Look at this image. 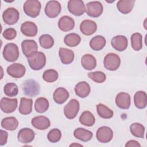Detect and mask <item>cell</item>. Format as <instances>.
<instances>
[{
	"label": "cell",
	"instance_id": "9a60e30c",
	"mask_svg": "<svg viewBox=\"0 0 147 147\" xmlns=\"http://www.w3.org/2000/svg\"><path fill=\"white\" fill-rule=\"evenodd\" d=\"M21 48L24 55L29 57L34 52H37L38 47L36 42L33 40H25L21 43Z\"/></svg>",
	"mask_w": 147,
	"mask_h": 147
},
{
	"label": "cell",
	"instance_id": "7402d4cb",
	"mask_svg": "<svg viewBox=\"0 0 147 147\" xmlns=\"http://www.w3.org/2000/svg\"><path fill=\"white\" fill-rule=\"evenodd\" d=\"M90 86L85 81L79 82L75 87V92L76 95L82 98L87 97L90 93Z\"/></svg>",
	"mask_w": 147,
	"mask_h": 147
},
{
	"label": "cell",
	"instance_id": "9c48e42d",
	"mask_svg": "<svg viewBox=\"0 0 147 147\" xmlns=\"http://www.w3.org/2000/svg\"><path fill=\"white\" fill-rule=\"evenodd\" d=\"M40 85L34 80L29 79L26 80L23 84V90L25 95L34 97L40 92Z\"/></svg>",
	"mask_w": 147,
	"mask_h": 147
},
{
	"label": "cell",
	"instance_id": "4fadbf2b",
	"mask_svg": "<svg viewBox=\"0 0 147 147\" xmlns=\"http://www.w3.org/2000/svg\"><path fill=\"white\" fill-rule=\"evenodd\" d=\"M6 71L7 74L14 78H21L25 74V67L20 63H13L7 67Z\"/></svg>",
	"mask_w": 147,
	"mask_h": 147
},
{
	"label": "cell",
	"instance_id": "e575fe53",
	"mask_svg": "<svg viewBox=\"0 0 147 147\" xmlns=\"http://www.w3.org/2000/svg\"><path fill=\"white\" fill-rule=\"evenodd\" d=\"M97 113L99 117L105 119H109L113 117V111L103 104L99 103L96 106Z\"/></svg>",
	"mask_w": 147,
	"mask_h": 147
},
{
	"label": "cell",
	"instance_id": "cb8c5ba5",
	"mask_svg": "<svg viewBox=\"0 0 147 147\" xmlns=\"http://www.w3.org/2000/svg\"><path fill=\"white\" fill-rule=\"evenodd\" d=\"M59 55L60 60L64 64H69L71 63L74 59V52L68 48H60L59 50Z\"/></svg>",
	"mask_w": 147,
	"mask_h": 147
},
{
	"label": "cell",
	"instance_id": "f35d334b",
	"mask_svg": "<svg viewBox=\"0 0 147 147\" xmlns=\"http://www.w3.org/2000/svg\"><path fill=\"white\" fill-rule=\"evenodd\" d=\"M58 72L53 69L45 71L42 74V79L44 81L48 83H52L56 81L58 79Z\"/></svg>",
	"mask_w": 147,
	"mask_h": 147
},
{
	"label": "cell",
	"instance_id": "e0dca14e",
	"mask_svg": "<svg viewBox=\"0 0 147 147\" xmlns=\"http://www.w3.org/2000/svg\"><path fill=\"white\" fill-rule=\"evenodd\" d=\"M117 106L121 109H128L131 104L130 95L126 92H119L115 98Z\"/></svg>",
	"mask_w": 147,
	"mask_h": 147
},
{
	"label": "cell",
	"instance_id": "8d00e7d4",
	"mask_svg": "<svg viewBox=\"0 0 147 147\" xmlns=\"http://www.w3.org/2000/svg\"><path fill=\"white\" fill-rule=\"evenodd\" d=\"M130 130L132 135L138 138H144L145 127L140 123H133L130 126Z\"/></svg>",
	"mask_w": 147,
	"mask_h": 147
},
{
	"label": "cell",
	"instance_id": "7a4b0ae2",
	"mask_svg": "<svg viewBox=\"0 0 147 147\" xmlns=\"http://www.w3.org/2000/svg\"><path fill=\"white\" fill-rule=\"evenodd\" d=\"M23 8L27 16L35 18L40 14L41 5L40 2L37 0H28L25 2Z\"/></svg>",
	"mask_w": 147,
	"mask_h": 147
},
{
	"label": "cell",
	"instance_id": "f546056e",
	"mask_svg": "<svg viewBox=\"0 0 147 147\" xmlns=\"http://www.w3.org/2000/svg\"><path fill=\"white\" fill-rule=\"evenodd\" d=\"M106 43L105 38L102 36H96L92 38L90 41V46L94 51H98L102 49Z\"/></svg>",
	"mask_w": 147,
	"mask_h": 147
},
{
	"label": "cell",
	"instance_id": "277c9868",
	"mask_svg": "<svg viewBox=\"0 0 147 147\" xmlns=\"http://www.w3.org/2000/svg\"><path fill=\"white\" fill-rule=\"evenodd\" d=\"M103 64L106 69L110 71H115L120 66V57L114 53H109L104 57Z\"/></svg>",
	"mask_w": 147,
	"mask_h": 147
},
{
	"label": "cell",
	"instance_id": "30bf717a",
	"mask_svg": "<svg viewBox=\"0 0 147 147\" xmlns=\"http://www.w3.org/2000/svg\"><path fill=\"white\" fill-rule=\"evenodd\" d=\"M61 9V5L57 1H50L46 4L45 13L48 17L53 18L59 15Z\"/></svg>",
	"mask_w": 147,
	"mask_h": 147
},
{
	"label": "cell",
	"instance_id": "bcb514c9",
	"mask_svg": "<svg viewBox=\"0 0 147 147\" xmlns=\"http://www.w3.org/2000/svg\"><path fill=\"white\" fill-rule=\"evenodd\" d=\"M73 145L74 146V145H80V144H71L70 146H73Z\"/></svg>",
	"mask_w": 147,
	"mask_h": 147
},
{
	"label": "cell",
	"instance_id": "603a6c76",
	"mask_svg": "<svg viewBox=\"0 0 147 147\" xmlns=\"http://www.w3.org/2000/svg\"><path fill=\"white\" fill-rule=\"evenodd\" d=\"M69 96V92L63 87H59L56 88L53 94V100L57 104H62L64 103L68 99Z\"/></svg>",
	"mask_w": 147,
	"mask_h": 147
},
{
	"label": "cell",
	"instance_id": "3957f363",
	"mask_svg": "<svg viewBox=\"0 0 147 147\" xmlns=\"http://www.w3.org/2000/svg\"><path fill=\"white\" fill-rule=\"evenodd\" d=\"M3 56L7 61L14 62L19 57V50L18 46L13 42L7 44L3 51Z\"/></svg>",
	"mask_w": 147,
	"mask_h": 147
},
{
	"label": "cell",
	"instance_id": "8fae6325",
	"mask_svg": "<svg viewBox=\"0 0 147 147\" xmlns=\"http://www.w3.org/2000/svg\"><path fill=\"white\" fill-rule=\"evenodd\" d=\"M96 137L101 143L109 142L113 137V131L108 126H102L96 131Z\"/></svg>",
	"mask_w": 147,
	"mask_h": 147
},
{
	"label": "cell",
	"instance_id": "d6a6232c",
	"mask_svg": "<svg viewBox=\"0 0 147 147\" xmlns=\"http://www.w3.org/2000/svg\"><path fill=\"white\" fill-rule=\"evenodd\" d=\"M80 41L81 38L80 36L74 33L67 34L64 38V42L65 44L69 47H74L78 45Z\"/></svg>",
	"mask_w": 147,
	"mask_h": 147
},
{
	"label": "cell",
	"instance_id": "83f0119b",
	"mask_svg": "<svg viewBox=\"0 0 147 147\" xmlns=\"http://www.w3.org/2000/svg\"><path fill=\"white\" fill-rule=\"evenodd\" d=\"M33 100L32 99L21 98L19 106V112L23 115H28L32 111Z\"/></svg>",
	"mask_w": 147,
	"mask_h": 147
},
{
	"label": "cell",
	"instance_id": "d6986e66",
	"mask_svg": "<svg viewBox=\"0 0 147 147\" xmlns=\"http://www.w3.org/2000/svg\"><path fill=\"white\" fill-rule=\"evenodd\" d=\"M31 123L37 129L41 130L48 129L51 125L49 119L47 117L43 115L34 117L31 121Z\"/></svg>",
	"mask_w": 147,
	"mask_h": 147
},
{
	"label": "cell",
	"instance_id": "6da1fadb",
	"mask_svg": "<svg viewBox=\"0 0 147 147\" xmlns=\"http://www.w3.org/2000/svg\"><path fill=\"white\" fill-rule=\"evenodd\" d=\"M30 67L36 71L42 69L46 64V57L42 52H36L27 57Z\"/></svg>",
	"mask_w": 147,
	"mask_h": 147
},
{
	"label": "cell",
	"instance_id": "7c38bea8",
	"mask_svg": "<svg viewBox=\"0 0 147 147\" xmlns=\"http://www.w3.org/2000/svg\"><path fill=\"white\" fill-rule=\"evenodd\" d=\"M17 99L4 97L1 100V109L5 113H11L16 110L17 107Z\"/></svg>",
	"mask_w": 147,
	"mask_h": 147
},
{
	"label": "cell",
	"instance_id": "2e32d148",
	"mask_svg": "<svg viewBox=\"0 0 147 147\" xmlns=\"http://www.w3.org/2000/svg\"><path fill=\"white\" fill-rule=\"evenodd\" d=\"M81 32L86 36H90L94 33L97 29L96 22L91 20H85L80 25Z\"/></svg>",
	"mask_w": 147,
	"mask_h": 147
},
{
	"label": "cell",
	"instance_id": "ab89813d",
	"mask_svg": "<svg viewBox=\"0 0 147 147\" xmlns=\"http://www.w3.org/2000/svg\"><path fill=\"white\" fill-rule=\"evenodd\" d=\"M5 94L9 97L16 96L18 93V88L16 84L14 83H8L6 84L3 88Z\"/></svg>",
	"mask_w": 147,
	"mask_h": 147
},
{
	"label": "cell",
	"instance_id": "ffe728a7",
	"mask_svg": "<svg viewBox=\"0 0 147 147\" xmlns=\"http://www.w3.org/2000/svg\"><path fill=\"white\" fill-rule=\"evenodd\" d=\"M20 29L22 33L28 37L35 36L38 31L37 25L31 21H26L22 24Z\"/></svg>",
	"mask_w": 147,
	"mask_h": 147
},
{
	"label": "cell",
	"instance_id": "52a82bcc",
	"mask_svg": "<svg viewBox=\"0 0 147 147\" xmlns=\"http://www.w3.org/2000/svg\"><path fill=\"white\" fill-rule=\"evenodd\" d=\"M79 102L75 99H72L65 106L64 113L65 117L72 119L76 117L79 110Z\"/></svg>",
	"mask_w": 147,
	"mask_h": 147
},
{
	"label": "cell",
	"instance_id": "7bdbcfd3",
	"mask_svg": "<svg viewBox=\"0 0 147 147\" xmlns=\"http://www.w3.org/2000/svg\"><path fill=\"white\" fill-rule=\"evenodd\" d=\"M3 37L8 40H13L17 36V32L14 28H7L2 33Z\"/></svg>",
	"mask_w": 147,
	"mask_h": 147
},
{
	"label": "cell",
	"instance_id": "1f68e13d",
	"mask_svg": "<svg viewBox=\"0 0 147 147\" xmlns=\"http://www.w3.org/2000/svg\"><path fill=\"white\" fill-rule=\"evenodd\" d=\"M80 122L86 126H92L95 122L94 115L89 111H85L82 113L79 117Z\"/></svg>",
	"mask_w": 147,
	"mask_h": 147
},
{
	"label": "cell",
	"instance_id": "44dd1931",
	"mask_svg": "<svg viewBox=\"0 0 147 147\" xmlns=\"http://www.w3.org/2000/svg\"><path fill=\"white\" fill-rule=\"evenodd\" d=\"M58 26L59 29L63 32H68L72 30L75 26V21L74 19L68 16L61 17L58 21Z\"/></svg>",
	"mask_w": 147,
	"mask_h": 147
},
{
	"label": "cell",
	"instance_id": "5bb4252c",
	"mask_svg": "<svg viewBox=\"0 0 147 147\" xmlns=\"http://www.w3.org/2000/svg\"><path fill=\"white\" fill-rule=\"evenodd\" d=\"M111 44L114 49L117 51H123L128 45L127 38L122 35H117L114 36L111 41Z\"/></svg>",
	"mask_w": 147,
	"mask_h": 147
},
{
	"label": "cell",
	"instance_id": "ba28073f",
	"mask_svg": "<svg viewBox=\"0 0 147 147\" xmlns=\"http://www.w3.org/2000/svg\"><path fill=\"white\" fill-rule=\"evenodd\" d=\"M20 18L18 11L14 7H9L2 14V18L4 22L7 25H14L17 22Z\"/></svg>",
	"mask_w": 147,
	"mask_h": 147
},
{
	"label": "cell",
	"instance_id": "8992f818",
	"mask_svg": "<svg viewBox=\"0 0 147 147\" xmlns=\"http://www.w3.org/2000/svg\"><path fill=\"white\" fill-rule=\"evenodd\" d=\"M86 11L87 15L92 17H98L103 13V7L99 1H92L86 5Z\"/></svg>",
	"mask_w": 147,
	"mask_h": 147
},
{
	"label": "cell",
	"instance_id": "d590c367",
	"mask_svg": "<svg viewBox=\"0 0 147 147\" xmlns=\"http://www.w3.org/2000/svg\"><path fill=\"white\" fill-rule=\"evenodd\" d=\"M131 45L132 48L136 51H138L142 48V36L140 33H133L130 37Z\"/></svg>",
	"mask_w": 147,
	"mask_h": 147
},
{
	"label": "cell",
	"instance_id": "ee69618b",
	"mask_svg": "<svg viewBox=\"0 0 147 147\" xmlns=\"http://www.w3.org/2000/svg\"><path fill=\"white\" fill-rule=\"evenodd\" d=\"M1 133V138H0V145L3 146L5 145L7 142V137H8V133L7 131L1 130H0Z\"/></svg>",
	"mask_w": 147,
	"mask_h": 147
},
{
	"label": "cell",
	"instance_id": "5b68a950",
	"mask_svg": "<svg viewBox=\"0 0 147 147\" xmlns=\"http://www.w3.org/2000/svg\"><path fill=\"white\" fill-rule=\"evenodd\" d=\"M67 7L68 11L75 16H80L86 11L85 5L81 0H70Z\"/></svg>",
	"mask_w": 147,
	"mask_h": 147
},
{
	"label": "cell",
	"instance_id": "836d02e7",
	"mask_svg": "<svg viewBox=\"0 0 147 147\" xmlns=\"http://www.w3.org/2000/svg\"><path fill=\"white\" fill-rule=\"evenodd\" d=\"M49 103L47 99L44 97L37 98L34 103V108L37 112L42 113L45 112L49 108Z\"/></svg>",
	"mask_w": 147,
	"mask_h": 147
},
{
	"label": "cell",
	"instance_id": "4316f807",
	"mask_svg": "<svg viewBox=\"0 0 147 147\" xmlns=\"http://www.w3.org/2000/svg\"><path fill=\"white\" fill-rule=\"evenodd\" d=\"M134 3V0H120L118 1L117 7L121 13L126 14L132 10Z\"/></svg>",
	"mask_w": 147,
	"mask_h": 147
},
{
	"label": "cell",
	"instance_id": "d4e9b609",
	"mask_svg": "<svg viewBox=\"0 0 147 147\" xmlns=\"http://www.w3.org/2000/svg\"><path fill=\"white\" fill-rule=\"evenodd\" d=\"M82 67L86 70H92L96 66V60L95 57L90 54L84 55L81 59Z\"/></svg>",
	"mask_w": 147,
	"mask_h": 147
},
{
	"label": "cell",
	"instance_id": "f1b7e54d",
	"mask_svg": "<svg viewBox=\"0 0 147 147\" xmlns=\"http://www.w3.org/2000/svg\"><path fill=\"white\" fill-rule=\"evenodd\" d=\"M74 136L76 138L80 141L87 142L92 138L93 134L90 130H86L82 127H79L74 130Z\"/></svg>",
	"mask_w": 147,
	"mask_h": 147
},
{
	"label": "cell",
	"instance_id": "b9f144b4",
	"mask_svg": "<svg viewBox=\"0 0 147 147\" xmlns=\"http://www.w3.org/2000/svg\"><path fill=\"white\" fill-rule=\"evenodd\" d=\"M61 137V131L57 128L53 129L51 130L47 135V138L48 140L52 143L57 142L60 141Z\"/></svg>",
	"mask_w": 147,
	"mask_h": 147
},
{
	"label": "cell",
	"instance_id": "ac0fdd59",
	"mask_svg": "<svg viewBox=\"0 0 147 147\" xmlns=\"http://www.w3.org/2000/svg\"><path fill=\"white\" fill-rule=\"evenodd\" d=\"M34 132L30 128H23L21 129L17 136L18 140L24 144H28L31 142L34 138Z\"/></svg>",
	"mask_w": 147,
	"mask_h": 147
},
{
	"label": "cell",
	"instance_id": "f6af8a7d",
	"mask_svg": "<svg viewBox=\"0 0 147 147\" xmlns=\"http://www.w3.org/2000/svg\"><path fill=\"white\" fill-rule=\"evenodd\" d=\"M126 147L127 146H135V147H141V145L136 140H130L127 141L125 145Z\"/></svg>",
	"mask_w": 147,
	"mask_h": 147
},
{
	"label": "cell",
	"instance_id": "484cf974",
	"mask_svg": "<svg viewBox=\"0 0 147 147\" xmlns=\"http://www.w3.org/2000/svg\"><path fill=\"white\" fill-rule=\"evenodd\" d=\"M134 103L136 107L139 109H144L147 105V95L145 92L138 91L134 96Z\"/></svg>",
	"mask_w": 147,
	"mask_h": 147
},
{
	"label": "cell",
	"instance_id": "4dcf8cb0",
	"mask_svg": "<svg viewBox=\"0 0 147 147\" xmlns=\"http://www.w3.org/2000/svg\"><path fill=\"white\" fill-rule=\"evenodd\" d=\"M19 125L18 121L14 117H8L3 118L1 122V126L3 129L13 131L16 130Z\"/></svg>",
	"mask_w": 147,
	"mask_h": 147
},
{
	"label": "cell",
	"instance_id": "60d3db41",
	"mask_svg": "<svg viewBox=\"0 0 147 147\" xmlns=\"http://www.w3.org/2000/svg\"><path fill=\"white\" fill-rule=\"evenodd\" d=\"M88 76L96 83H102L104 82L106 79L105 74L102 71H95L88 73Z\"/></svg>",
	"mask_w": 147,
	"mask_h": 147
},
{
	"label": "cell",
	"instance_id": "74e56055",
	"mask_svg": "<svg viewBox=\"0 0 147 147\" xmlns=\"http://www.w3.org/2000/svg\"><path fill=\"white\" fill-rule=\"evenodd\" d=\"M39 42L42 48L45 49H49L53 46L54 40L51 35L44 34L39 37Z\"/></svg>",
	"mask_w": 147,
	"mask_h": 147
}]
</instances>
